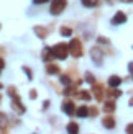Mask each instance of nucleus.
<instances>
[{
	"mask_svg": "<svg viewBox=\"0 0 133 134\" xmlns=\"http://www.w3.org/2000/svg\"><path fill=\"white\" fill-rule=\"evenodd\" d=\"M51 52H53V57L64 61V59L68 57V54H69V46L64 44V43H58L56 46H53V48H51Z\"/></svg>",
	"mask_w": 133,
	"mask_h": 134,
	"instance_id": "f257e3e1",
	"label": "nucleus"
},
{
	"mask_svg": "<svg viewBox=\"0 0 133 134\" xmlns=\"http://www.w3.org/2000/svg\"><path fill=\"white\" fill-rule=\"evenodd\" d=\"M66 5H68L66 0H53L51 7H49V13L51 15H59V13L66 8Z\"/></svg>",
	"mask_w": 133,
	"mask_h": 134,
	"instance_id": "f03ea898",
	"label": "nucleus"
},
{
	"mask_svg": "<svg viewBox=\"0 0 133 134\" xmlns=\"http://www.w3.org/2000/svg\"><path fill=\"white\" fill-rule=\"evenodd\" d=\"M68 46H69V51H71L72 56H74V57H81L82 49H81V43H79V39H71V43Z\"/></svg>",
	"mask_w": 133,
	"mask_h": 134,
	"instance_id": "7ed1b4c3",
	"label": "nucleus"
},
{
	"mask_svg": "<svg viewBox=\"0 0 133 134\" xmlns=\"http://www.w3.org/2000/svg\"><path fill=\"white\" fill-rule=\"evenodd\" d=\"M90 56H92V59H94V62L97 64V65H100L102 64V59H104V56H102V52L99 51V48H94L90 51Z\"/></svg>",
	"mask_w": 133,
	"mask_h": 134,
	"instance_id": "20e7f679",
	"label": "nucleus"
},
{
	"mask_svg": "<svg viewBox=\"0 0 133 134\" xmlns=\"http://www.w3.org/2000/svg\"><path fill=\"white\" fill-rule=\"evenodd\" d=\"M127 21V15L123 12H117V15L112 18V25H122Z\"/></svg>",
	"mask_w": 133,
	"mask_h": 134,
	"instance_id": "39448f33",
	"label": "nucleus"
},
{
	"mask_svg": "<svg viewBox=\"0 0 133 134\" xmlns=\"http://www.w3.org/2000/svg\"><path fill=\"white\" fill-rule=\"evenodd\" d=\"M12 108L15 110L17 113H20V115H22V113H25V106H23V105H20V98H18V97H13Z\"/></svg>",
	"mask_w": 133,
	"mask_h": 134,
	"instance_id": "423d86ee",
	"label": "nucleus"
},
{
	"mask_svg": "<svg viewBox=\"0 0 133 134\" xmlns=\"http://www.w3.org/2000/svg\"><path fill=\"white\" fill-rule=\"evenodd\" d=\"M63 111H64L68 116L74 115V111H76V108H74V103H72V102H64V103H63Z\"/></svg>",
	"mask_w": 133,
	"mask_h": 134,
	"instance_id": "0eeeda50",
	"label": "nucleus"
},
{
	"mask_svg": "<svg viewBox=\"0 0 133 134\" xmlns=\"http://www.w3.org/2000/svg\"><path fill=\"white\" fill-rule=\"evenodd\" d=\"M102 124H104L107 129H114V128H115V119H114V116H105V118L102 119Z\"/></svg>",
	"mask_w": 133,
	"mask_h": 134,
	"instance_id": "6e6552de",
	"label": "nucleus"
},
{
	"mask_svg": "<svg viewBox=\"0 0 133 134\" xmlns=\"http://www.w3.org/2000/svg\"><path fill=\"white\" fill-rule=\"evenodd\" d=\"M46 72H48L49 75H56V74H59V67L48 62V64H46Z\"/></svg>",
	"mask_w": 133,
	"mask_h": 134,
	"instance_id": "1a4fd4ad",
	"label": "nucleus"
},
{
	"mask_svg": "<svg viewBox=\"0 0 133 134\" xmlns=\"http://www.w3.org/2000/svg\"><path fill=\"white\" fill-rule=\"evenodd\" d=\"M76 115L79 118H87L89 116V108H87V106H81V108L76 110Z\"/></svg>",
	"mask_w": 133,
	"mask_h": 134,
	"instance_id": "9d476101",
	"label": "nucleus"
},
{
	"mask_svg": "<svg viewBox=\"0 0 133 134\" xmlns=\"http://www.w3.org/2000/svg\"><path fill=\"white\" fill-rule=\"evenodd\" d=\"M104 88H102V85H94V93H95V98L100 102L102 100V97H104V92H102Z\"/></svg>",
	"mask_w": 133,
	"mask_h": 134,
	"instance_id": "9b49d317",
	"label": "nucleus"
},
{
	"mask_svg": "<svg viewBox=\"0 0 133 134\" xmlns=\"http://www.w3.org/2000/svg\"><path fill=\"white\" fill-rule=\"evenodd\" d=\"M66 129H68V134H79V126L76 123H69Z\"/></svg>",
	"mask_w": 133,
	"mask_h": 134,
	"instance_id": "f8f14e48",
	"label": "nucleus"
},
{
	"mask_svg": "<svg viewBox=\"0 0 133 134\" xmlns=\"http://www.w3.org/2000/svg\"><path fill=\"white\" fill-rule=\"evenodd\" d=\"M120 83H122V79L117 77V75H112V77L109 79V85H110V87H118Z\"/></svg>",
	"mask_w": 133,
	"mask_h": 134,
	"instance_id": "ddd939ff",
	"label": "nucleus"
},
{
	"mask_svg": "<svg viewBox=\"0 0 133 134\" xmlns=\"http://www.w3.org/2000/svg\"><path fill=\"white\" fill-rule=\"evenodd\" d=\"M53 57V52H51V48H44L43 49V59L44 62H49V59Z\"/></svg>",
	"mask_w": 133,
	"mask_h": 134,
	"instance_id": "4468645a",
	"label": "nucleus"
},
{
	"mask_svg": "<svg viewBox=\"0 0 133 134\" xmlns=\"http://www.w3.org/2000/svg\"><path fill=\"white\" fill-rule=\"evenodd\" d=\"M35 33L38 35V38H46V35H48V30H44V28H39V26H36L35 28Z\"/></svg>",
	"mask_w": 133,
	"mask_h": 134,
	"instance_id": "2eb2a0df",
	"label": "nucleus"
},
{
	"mask_svg": "<svg viewBox=\"0 0 133 134\" xmlns=\"http://www.w3.org/2000/svg\"><path fill=\"white\" fill-rule=\"evenodd\" d=\"M104 110H105V111H114V110H115V103H114V102H105Z\"/></svg>",
	"mask_w": 133,
	"mask_h": 134,
	"instance_id": "dca6fc26",
	"label": "nucleus"
},
{
	"mask_svg": "<svg viewBox=\"0 0 133 134\" xmlns=\"http://www.w3.org/2000/svg\"><path fill=\"white\" fill-rule=\"evenodd\" d=\"M59 80H61V83L66 85V87H69V85H71V79H69L68 75H61V77H59Z\"/></svg>",
	"mask_w": 133,
	"mask_h": 134,
	"instance_id": "f3484780",
	"label": "nucleus"
},
{
	"mask_svg": "<svg viewBox=\"0 0 133 134\" xmlns=\"http://www.w3.org/2000/svg\"><path fill=\"white\" fill-rule=\"evenodd\" d=\"M23 72L26 74V79H28V80H33V72L28 69V67H23Z\"/></svg>",
	"mask_w": 133,
	"mask_h": 134,
	"instance_id": "a211bd4d",
	"label": "nucleus"
},
{
	"mask_svg": "<svg viewBox=\"0 0 133 134\" xmlns=\"http://www.w3.org/2000/svg\"><path fill=\"white\" fill-rule=\"evenodd\" d=\"M61 35L63 36H71L72 35V30L71 28H61Z\"/></svg>",
	"mask_w": 133,
	"mask_h": 134,
	"instance_id": "6ab92c4d",
	"label": "nucleus"
},
{
	"mask_svg": "<svg viewBox=\"0 0 133 134\" xmlns=\"http://www.w3.org/2000/svg\"><path fill=\"white\" fill-rule=\"evenodd\" d=\"M84 7H94L95 5V0H81Z\"/></svg>",
	"mask_w": 133,
	"mask_h": 134,
	"instance_id": "aec40b11",
	"label": "nucleus"
},
{
	"mask_svg": "<svg viewBox=\"0 0 133 134\" xmlns=\"http://www.w3.org/2000/svg\"><path fill=\"white\" fill-rule=\"evenodd\" d=\"M109 97L118 98V97H120V92H118V90H109Z\"/></svg>",
	"mask_w": 133,
	"mask_h": 134,
	"instance_id": "412c9836",
	"label": "nucleus"
},
{
	"mask_svg": "<svg viewBox=\"0 0 133 134\" xmlns=\"http://www.w3.org/2000/svg\"><path fill=\"white\" fill-rule=\"evenodd\" d=\"M79 97L84 98V100H90V93H87V92H81V93H79Z\"/></svg>",
	"mask_w": 133,
	"mask_h": 134,
	"instance_id": "4be33fe9",
	"label": "nucleus"
},
{
	"mask_svg": "<svg viewBox=\"0 0 133 134\" xmlns=\"http://www.w3.org/2000/svg\"><path fill=\"white\" fill-rule=\"evenodd\" d=\"M85 80H87L89 83H94V75H92V74H89V72H87V74H85Z\"/></svg>",
	"mask_w": 133,
	"mask_h": 134,
	"instance_id": "5701e85b",
	"label": "nucleus"
},
{
	"mask_svg": "<svg viewBox=\"0 0 133 134\" xmlns=\"http://www.w3.org/2000/svg\"><path fill=\"white\" fill-rule=\"evenodd\" d=\"M7 123V115H0V128Z\"/></svg>",
	"mask_w": 133,
	"mask_h": 134,
	"instance_id": "b1692460",
	"label": "nucleus"
},
{
	"mask_svg": "<svg viewBox=\"0 0 133 134\" xmlns=\"http://www.w3.org/2000/svg\"><path fill=\"white\" fill-rule=\"evenodd\" d=\"M127 134H133V123H130L127 126Z\"/></svg>",
	"mask_w": 133,
	"mask_h": 134,
	"instance_id": "393cba45",
	"label": "nucleus"
},
{
	"mask_svg": "<svg viewBox=\"0 0 133 134\" xmlns=\"http://www.w3.org/2000/svg\"><path fill=\"white\" fill-rule=\"evenodd\" d=\"M48 0H33V3H36V5H39V3H46Z\"/></svg>",
	"mask_w": 133,
	"mask_h": 134,
	"instance_id": "a878e982",
	"label": "nucleus"
},
{
	"mask_svg": "<svg viewBox=\"0 0 133 134\" xmlns=\"http://www.w3.org/2000/svg\"><path fill=\"white\" fill-rule=\"evenodd\" d=\"M99 43H104V44H109V41L105 38H99Z\"/></svg>",
	"mask_w": 133,
	"mask_h": 134,
	"instance_id": "bb28decb",
	"label": "nucleus"
},
{
	"mask_svg": "<svg viewBox=\"0 0 133 134\" xmlns=\"http://www.w3.org/2000/svg\"><path fill=\"white\" fill-rule=\"evenodd\" d=\"M3 67H5V62H3V59H0V70H2Z\"/></svg>",
	"mask_w": 133,
	"mask_h": 134,
	"instance_id": "cd10ccee",
	"label": "nucleus"
},
{
	"mask_svg": "<svg viewBox=\"0 0 133 134\" xmlns=\"http://www.w3.org/2000/svg\"><path fill=\"white\" fill-rule=\"evenodd\" d=\"M128 69H130V72H133V62L130 64V67H128Z\"/></svg>",
	"mask_w": 133,
	"mask_h": 134,
	"instance_id": "c85d7f7f",
	"label": "nucleus"
},
{
	"mask_svg": "<svg viewBox=\"0 0 133 134\" xmlns=\"http://www.w3.org/2000/svg\"><path fill=\"white\" fill-rule=\"evenodd\" d=\"M130 105H131V106H133V98H131V100H130Z\"/></svg>",
	"mask_w": 133,
	"mask_h": 134,
	"instance_id": "c756f323",
	"label": "nucleus"
},
{
	"mask_svg": "<svg viewBox=\"0 0 133 134\" xmlns=\"http://www.w3.org/2000/svg\"><path fill=\"white\" fill-rule=\"evenodd\" d=\"M2 88H3V85H2V83H0V90H2Z\"/></svg>",
	"mask_w": 133,
	"mask_h": 134,
	"instance_id": "7c9ffc66",
	"label": "nucleus"
}]
</instances>
